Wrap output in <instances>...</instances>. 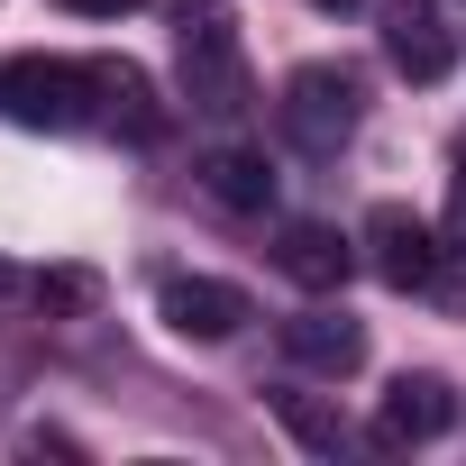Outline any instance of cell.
Segmentation results:
<instances>
[{
    "label": "cell",
    "mask_w": 466,
    "mask_h": 466,
    "mask_svg": "<svg viewBox=\"0 0 466 466\" xmlns=\"http://www.w3.org/2000/svg\"><path fill=\"white\" fill-rule=\"evenodd\" d=\"M174 56H183V101L201 119H248V56H238V19L219 0H174Z\"/></svg>",
    "instance_id": "1"
},
{
    "label": "cell",
    "mask_w": 466,
    "mask_h": 466,
    "mask_svg": "<svg viewBox=\"0 0 466 466\" xmlns=\"http://www.w3.org/2000/svg\"><path fill=\"white\" fill-rule=\"evenodd\" d=\"M0 119H19V128H83L101 119V92H92V65H65V56H19V65H0Z\"/></svg>",
    "instance_id": "2"
},
{
    "label": "cell",
    "mask_w": 466,
    "mask_h": 466,
    "mask_svg": "<svg viewBox=\"0 0 466 466\" xmlns=\"http://www.w3.org/2000/svg\"><path fill=\"white\" fill-rule=\"evenodd\" d=\"M357 101H366V92H357L348 65H302L275 110H284V137H293L302 156H339V147L357 137Z\"/></svg>",
    "instance_id": "3"
},
{
    "label": "cell",
    "mask_w": 466,
    "mask_h": 466,
    "mask_svg": "<svg viewBox=\"0 0 466 466\" xmlns=\"http://www.w3.org/2000/svg\"><path fill=\"white\" fill-rule=\"evenodd\" d=\"M366 266L393 284V293H430L439 284V257H448V238H439V228L420 219V210H402V201H375L366 210Z\"/></svg>",
    "instance_id": "4"
},
{
    "label": "cell",
    "mask_w": 466,
    "mask_h": 466,
    "mask_svg": "<svg viewBox=\"0 0 466 466\" xmlns=\"http://www.w3.org/2000/svg\"><path fill=\"white\" fill-rule=\"evenodd\" d=\"M156 311H165L174 339H201V348H219V339L248 329V293H238V284H210V275H174V284L156 293Z\"/></svg>",
    "instance_id": "5"
},
{
    "label": "cell",
    "mask_w": 466,
    "mask_h": 466,
    "mask_svg": "<svg viewBox=\"0 0 466 466\" xmlns=\"http://www.w3.org/2000/svg\"><path fill=\"white\" fill-rule=\"evenodd\" d=\"M92 92H101V119L128 137V147H156L174 119H165V101H156V83H147V65H128V56H101L92 65Z\"/></svg>",
    "instance_id": "6"
},
{
    "label": "cell",
    "mask_w": 466,
    "mask_h": 466,
    "mask_svg": "<svg viewBox=\"0 0 466 466\" xmlns=\"http://www.w3.org/2000/svg\"><path fill=\"white\" fill-rule=\"evenodd\" d=\"M384 56H393V74L439 83V74L457 65V37L439 28V10H430V0H384Z\"/></svg>",
    "instance_id": "7"
},
{
    "label": "cell",
    "mask_w": 466,
    "mask_h": 466,
    "mask_svg": "<svg viewBox=\"0 0 466 466\" xmlns=\"http://www.w3.org/2000/svg\"><path fill=\"white\" fill-rule=\"evenodd\" d=\"M284 357H293L302 375H329V384H339V375L366 366V329H357L348 311H293V320H284Z\"/></svg>",
    "instance_id": "8"
},
{
    "label": "cell",
    "mask_w": 466,
    "mask_h": 466,
    "mask_svg": "<svg viewBox=\"0 0 466 466\" xmlns=\"http://www.w3.org/2000/svg\"><path fill=\"white\" fill-rule=\"evenodd\" d=\"M457 420V393L439 384V375H393V393H384V411H375V439L384 448H411V439H439Z\"/></svg>",
    "instance_id": "9"
},
{
    "label": "cell",
    "mask_w": 466,
    "mask_h": 466,
    "mask_svg": "<svg viewBox=\"0 0 466 466\" xmlns=\"http://www.w3.org/2000/svg\"><path fill=\"white\" fill-rule=\"evenodd\" d=\"M275 266H284L302 293H339V284H348V266H357V248L339 238L329 219H293L284 238H275Z\"/></svg>",
    "instance_id": "10"
},
{
    "label": "cell",
    "mask_w": 466,
    "mask_h": 466,
    "mask_svg": "<svg viewBox=\"0 0 466 466\" xmlns=\"http://www.w3.org/2000/svg\"><path fill=\"white\" fill-rule=\"evenodd\" d=\"M201 183H210L219 210H266V201H275V165H266L257 147H219V156L201 165Z\"/></svg>",
    "instance_id": "11"
},
{
    "label": "cell",
    "mask_w": 466,
    "mask_h": 466,
    "mask_svg": "<svg viewBox=\"0 0 466 466\" xmlns=\"http://www.w3.org/2000/svg\"><path fill=\"white\" fill-rule=\"evenodd\" d=\"M28 293H37V311H46V320H83V311L101 302V275H92V266H46Z\"/></svg>",
    "instance_id": "12"
},
{
    "label": "cell",
    "mask_w": 466,
    "mask_h": 466,
    "mask_svg": "<svg viewBox=\"0 0 466 466\" xmlns=\"http://www.w3.org/2000/svg\"><path fill=\"white\" fill-rule=\"evenodd\" d=\"M275 411H284V430H293L311 457H339V448H348V420H339V411H320L311 393H275Z\"/></svg>",
    "instance_id": "13"
},
{
    "label": "cell",
    "mask_w": 466,
    "mask_h": 466,
    "mask_svg": "<svg viewBox=\"0 0 466 466\" xmlns=\"http://www.w3.org/2000/svg\"><path fill=\"white\" fill-rule=\"evenodd\" d=\"M439 238H448V257H466V174H457V192H448V219H439Z\"/></svg>",
    "instance_id": "14"
},
{
    "label": "cell",
    "mask_w": 466,
    "mask_h": 466,
    "mask_svg": "<svg viewBox=\"0 0 466 466\" xmlns=\"http://www.w3.org/2000/svg\"><path fill=\"white\" fill-rule=\"evenodd\" d=\"M65 10H83V19H119V10H147V0H65Z\"/></svg>",
    "instance_id": "15"
},
{
    "label": "cell",
    "mask_w": 466,
    "mask_h": 466,
    "mask_svg": "<svg viewBox=\"0 0 466 466\" xmlns=\"http://www.w3.org/2000/svg\"><path fill=\"white\" fill-rule=\"evenodd\" d=\"M311 10H357V0H311Z\"/></svg>",
    "instance_id": "16"
},
{
    "label": "cell",
    "mask_w": 466,
    "mask_h": 466,
    "mask_svg": "<svg viewBox=\"0 0 466 466\" xmlns=\"http://www.w3.org/2000/svg\"><path fill=\"white\" fill-rule=\"evenodd\" d=\"M457 174H466V128H457Z\"/></svg>",
    "instance_id": "17"
},
{
    "label": "cell",
    "mask_w": 466,
    "mask_h": 466,
    "mask_svg": "<svg viewBox=\"0 0 466 466\" xmlns=\"http://www.w3.org/2000/svg\"><path fill=\"white\" fill-rule=\"evenodd\" d=\"M0 284H10V275H0Z\"/></svg>",
    "instance_id": "18"
}]
</instances>
